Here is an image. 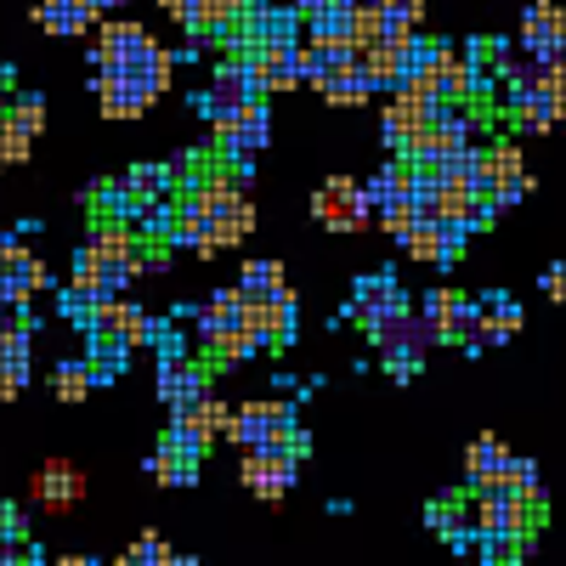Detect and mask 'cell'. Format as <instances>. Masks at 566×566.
Wrapping results in <instances>:
<instances>
[{"mask_svg": "<svg viewBox=\"0 0 566 566\" xmlns=\"http://www.w3.org/2000/svg\"><path fill=\"white\" fill-rule=\"evenodd\" d=\"M295 431V408L290 402H277V397H261V402H239V408H227V424H221V437H232L244 453L255 448H272Z\"/></svg>", "mask_w": 566, "mask_h": 566, "instance_id": "1", "label": "cell"}, {"mask_svg": "<svg viewBox=\"0 0 566 566\" xmlns=\"http://www.w3.org/2000/svg\"><path fill=\"white\" fill-rule=\"evenodd\" d=\"M170 69H176V57L148 34L136 52L97 63V80H125V85H136V91H148V97H165V91H170Z\"/></svg>", "mask_w": 566, "mask_h": 566, "instance_id": "2", "label": "cell"}, {"mask_svg": "<svg viewBox=\"0 0 566 566\" xmlns=\"http://www.w3.org/2000/svg\"><path fill=\"white\" fill-rule=\"evenodd\" d=\"M560 91L566 85H527L522 74H504V108L515 119V130H555L560 125Z\"/></svg>", "mask_w": 566, "mask_h": 566, "instance_id": "3", "label": "cell"}, {"mask_svg": "<svg viewBox=\"0 0 566 566\" xmlns=\"http://www.w3.org/2000/svg\"><path fill=\"white\" fill-rule=\"evenodd\" d=\"M312 216H317L328 232H363V227H368L363 181H352V176H328L317 193H312Z\"/></svg>", "mask_w": 566, "mask_h": 566, "instance_id": "4", "label": "cell"}, {"mask_svg": "<svg viewBox=\"0 0 566 566\" xmlns=\"http://www.w3.org/2000/svg\"><path fill=\"white\" fill-rule=\"evenodd\" d=\"M250 103H261V91H255V80H250L244 52H232V57L216 69L210 91H205V114H210V125H216V119H239Z\"/></svg>", "mask_w": 566, "mask_h": 566, "instance_id": "5", "label": "cell"}, {"mask_svg": "<svg viewBox=\"0 0 566 566\" xmlns=\"http://www.w3.org/2000/svg\"><path fill=\"white\" fill-rule=\"evenodd\" d=\"M29 499H34L40 510H52V515L80 510V499H85V470L69 464V459H45V464L34 470V482H29Z\"/></svg>", "mask_w": 566, "mask_h": 566, "instance_id": "6", "label": "cell"}, {"mask_svg": "<svg viewBox=\"0 0 566 566\" xmlns=\"http://www.w3.org/2000/svg\"><path fill=\"white\" fill-rule=\"evenodd\" d=\"M295 45H301V18L283 12V7H255L250 0L239 52H295Z\"/></svg>", "mask_w": 566, "mask_h": 566, "instance_id": "7", "label": "cell"}, {"mask_svg": "<svg viewBox=\"0 0 566 566\" xmlns=\"http://www.w3.org/2000/svg\"><path fill=\"white\" fill-rule=\"evenodd\" d=\"M244 488H250L255 499H266V504H277L283 493L295 488V459L283 453V442L244 453Z\"/></svg>", "mask_w": 566, "mask_h": 566, "instance_id": "8", "label": "cell"}, {"mask_svg": "<svg viewBox=\"0 0 566 566\" xmlns=\"http://www.w3.org/2000/svg\"><path fill=\"white\" fill-rule=\"evenodd\" d=\"M266 148V97L250 103L239 119H216V154L221 159H255Z\"/></svg>", "mask_w": 566, "mask_h": 566, "instance_id": "9", "label": "cell"}, {"mask_svg": "<svg viewBox=\"0 0 566 566\" xmlns=\"http://www.w3.org/2000/svg\"><path fill=\"white\" fill-rule=\"evenodd\" d=\"M244 328H250L261 346L290 340V328H295V290H290V283H283L277 295H255V301H244Z\"/></svg>", "mask_w": 566, "mask_h": 566, "instance_id": "10", "label": "cell"}, {"mask_svg": "<svg viewBox=\"0 0 566 566\" xmlns=\"http://www.w3.org/2000/svg\"><path fill=\"white\" fill-rule=\"evenodd\" d=\"M431 91H437V108L442 103H470V97H482V69L464 52H453V45H442V57L431 63Z\"/></svg>", "mask_w": 566, "mask_h": 566, "instance_id": "11", "label": "cell"}, {"mask_svg": "<svg viewBox=\"0 0 566 566\" xmlns=\"http://www.w3.org/2000/svg\"><path fill=\"white\" fill-rule=\"evenodd\" d=\"M522 45L533 57H560L566 45V12L560 0H533V12L522 18Z\"/></svg>", "mask_w": 566, "mask_h": 566, "instance_id": "12", "label": "cell"}, {"mask_svg": "<svg viewBox=\"0 0 566 566\" xmlns=\"http://www.w3.org/2000/svg\"><path fill=\"white\" fill-rule=\"evenodd\" d=\"M159 397H165L170 413H176V408H193L199 397H210V374L193 368L187 357H170V363L159 368Z\"/></svg>", "mask_w": 566, "mask_h": 566, "instance_id": "13", "label": "cell"}, {"mask_svg": "<svg viewBox=\"0 0 566 566\" xmlns=\"http://www.w3.org/2000/svg\"><path fill=\"white\" fill-rule=\"evenodd\" d=\"M402 290H397V277L391 272H374V277H357V290H352V317L368 328L374 317H386V312H402Z\"/></svg>", "mask_w": 566, "mask_h": 566, "instance_id": "14", "label": "cell"}, {"mask_svg": "<svg viewBox=\"0 0 566 566\" xmlns=\"http://www.w3.org/2000/svg\"><path fill=\"white\" fill-rule=\"evenodd\" d=\"M250 63V80L261 97H277V91H295L301 85V69H295V52H244Z\"/></svg>", "mask_w": 566, "mask_h": 566, "instance_id": "15", "label": "cell"}, {"mask_svg": "<svg viewBox=\"0 0 566 566\" xmlns=\"http://www.w3.org/2000/svg\"><path fill=\"white\" fill-rule=\"evenodd\" d=\"M45 283H52V277H45L40 255H29V250H12L7 266H0V295L18 301V306H29V295H40Z\"/></svg>", "mask_w": 566, "mask_h": 566, "instance_id": "16", "label": "cell"}, {"mask_svg": "<svg viewBox=\"0 0 566 566\" xmlns=\"http://www.w3.org/2000/svg\"><path fill=\"white\" fill-rule=\"evenodd\" d=\"M419 125H424V108H419V103H408V97H391V103H386V114H380V130H386V148H397V159L413 148Z\"/></svg>", "mask_w": 566, "mask_h": 566, "instance_id": "17", "label": "cell"}, {"mask_svg": "<svg viewBox=\"0 0 566 566\" xmlns=\"http://www.w3.org/2000/svg\"><path fill=\"white\" fill-rule=\"evenodd\" d=\"M408 199V159H391L386 170H374V181H363V205H368V221L380 216L386 205Z\"/></svg>", "mask_w": 566, "mask_h": 566, "instance_id": "18", "label": "cell"}, {"mask_svg": "<svg viewBox=\"0 0 566 566\" xmlns=\"http://www.w3.org/2000/svg\"><path fill=\"white\" fill-rule=\"evenodd\" d=\"M402 250H408L413 261H431V266H448V261L459 255V244L448 239L437 221H413V227H408V239H402Z\"/></svg>", "mask_w": 566, "mask_h": 566, "instance_id": "19", "label": "cell"}, {"mask_svg": "<svg viewBox=\"0 0 566 566\" xmlns=\"http://www.w3.org/2000/svg\"><path fill=\"white\" fill-rule=\"evenodd\" d=\"M504 470H510V448L499 437H476V442H470V453H464V482L470 488L488 482V476H504Z\"/></svg>", "mask_w": 566, "mask_h": 566, "instance_id": "20", "label": "cell"}, {"mask_svg": "<svg viewBox=\"0 0 566 566\" xmlns=\"http://www.w3.org/2000/svg\"><path fill=\"white\" fill-rule=\"evenodd\" d=\"M119 187H125L130 210H142V205H154V199H170V170L165 165H130V176Z\"/></svg>", "mask_w": 566, "mask_h": 566, "instance_id": "21", "label": "cell"}, {"mask_svg": "<svg viewBox=\"0 0 566 566\" xmlns=\"http://www.w3.org/2000/svg\"><path fill=\"white\" fill-rule=\"evenodd\" d=\"M34 23H40L45 34H85V29L97 23V18H91V12L80 7V0H40Z\"/></svg>", "mask_w": 566, "mask_h": 566, "instance_id": "22", "label": "cell"}, {"mask_svg": "<svg viewBox=\"0 0 566 566\" xmlns=\"http://www.w3.org/2000/svg\"><path fill=\"white\" fill-rule=\"evenodd\" d=\"M97 97H103V114L108 119H142L148 114V91H136V85H125V80H97Z\"/></svg>", "mask_w": 566, "mask_h": 566, "instance_id": "23", "label": "cell"}, {"mask_svg": "<svg viewBox=\"0 0 566 566\" xmlns=\"http://www.w3.org/2000/svg\"><path fill=\"white\" fill-rule=\"evenodd\" d=\"M312 40L317 45H352V0H335V7H323L317 18H306Z\"/></svg>", "mask_w": 566, "mask_h": 566, "instance_id": "24", "label": "cell"}, {"mask_svg": "<svg viewBox=\"0 0 566 566\" xmlns=\"http://www.w3.org/2000/svg\"><path fill=\"white\" fill-rule=\"evenodd\" d=\"M323 97H328V103H340V108L374 103V80H368V69H340L335 80L323 85Z\"/></svg>", "mask_w": 566, "mask_h": 566, "instance_id": "25", "label": "cell"}, {"mask_svg": "<svg viewBox=\"0 0 566 566\" xmlns=\"http://www.w3.org/2000/svg\"><path fill=\"white\" fill-rule=\"evenodd\" d=\"M482 328V306L476 301H464L459 290L448 295V306H442V340H470Z\"/></svg>", "mask_w": 566, "mask_h": 566, "instance_id": "26", "label": "cell"}, {"mask_svg": "<svg viewBox=\"0 0 566 566\" xmlns=\"http://www.w3.org/2000/svg\"><path fill=\"white\" fill-rule=\"evenodd\" d=\"M91 386H97V380H91V368H85L80 357H69V363L52 368V391H57V402H85Z\"/></svg>", "mask_w": 566, "mask_h": 566, "instance_id": "27", "label": "cell"}, {"mask_svg": "<svg viewBox=\"0 0 566 566\" xmlns=\"http://www.w3.org/2000/svg\"><path fill=\"white\" fill-rule=\"evenodd\" d=\"M277 290H283V266H277V261H250V266L239 272V295H244V301L277 295Z\"/></svg>", "mask_w": 566, "mask_h": 566, "instance_id": "28", "label": "cell"}, {"mask_svg": "<svg viewBox=\"0 0 566 566\" xmlns=\"http://www.w3.org/2000/svg\"><path fill=\"white\" fill-rule=\"evenodd\" d=\"M0 119H7L18 136H29V142H34V136L45 130V103H40V97H18V103L0 108Z\"/></svg>", "mask_w": 566, "mask_h": 566, "instance_id": "29", "label": "cell"}, {"mask_svg": "<svg viewBox=\"0 0 566 566\" xmlns=\"http://www.w3.org/2000/svg\"><path fill=\"white\" fill-rule=\"evenodd\" d=\"M148 476H154V482H165V488H193V482H199V464H193V459L154 453V459H148Z\"/></svg>", "mask_w": 566, "mask_h": 566, "instance_id": "30", "label": "cell"}, {"mask_svg": "<svg viewBox=\"0 0 566 566\" xmlns=\"http://www.w3.org/2000/svg\"><path fill=\"white\" fill-rule=\"evenodd\" d=\"M482 170H488L493 181H510V176H522L527 165H522V148L504 136V142H493V148H482Z\"/></svg>", "mask_w": 566, "mask_h": 566, "instance_id": "31", "label": "cell"}, {"mask_svg": "<svg viewBox=\"0 0 566 566\" xmlns=\"http://www.w3.org/2000/svg\"><path fill=\"white\" fill-rule=\"evenodd\" d=\"M136 221H142V232H148V239L170 244V232H176V205H170V199H154V205L136 210Z\"/></svg>", "mask_w": 566, "mask_h": 566, "instance_id": "32", "label": "cell"}, {"mask_svg": "<svg viewBox=\"0 0 566 566\" xmlns=\"http://www.w3.org/2000/svg\"><path fill=\"white\" fill-rule=\"evenodd\" d=\"M165 560H170V544H165L159 533H142L114 566H165Z\"/></svg>", "mask_w": 566, "mask_h": 566, "instance_id": "33", "label": "cell"}, {"mask_svg": "<svg viewBox=\"0 0 566 566\" xmlns=\"http://www.w3.org/2000/svg\"><path fill=\"white\" fill-rule=\"evenodd\" d=\"M210 346H216V352H221L227 363H244V357H255V352H261V340L250 335L244 323H239V328H227V335H216Z\"/></svg>", "mask_w": 566, "mask_h": 566, "instance_id": "34", "label": "cell"}, {"mask_svg": "<svg viewBox=\"0 0 566 566\" xmlns=\"http://www.w3.org/2000/svg\"><path fill=\"white\" fill-rule=\"evenodd\" d=\"M29 159V136H18L7 119H0V170H7V165H23Z\"/></svg>", "mask_w": 566, "mask_h": 566, "instance_id": "35", "label": "cell"}, {"mask_svg": "<svg viewBox=\"0 0 566 566\" xmlns=\"http://www.w3.org/2000/svg\"><path fill=\"white\" fill-rule=\"evenodd\" d=\"M57 312H63V317H74V323H85L91 312H97V295H91V290H80V283H74V290H63Z\"/></svg>", "mask_w": 566, "mask_h": 566, "instance_id": "36", "label": "cell"}, {"mask_svg": "<svg viewBox=\"0 0 566 566\" xmlns=\"http://www.w3.org/2000/svg\"><path fill=\"white\" fill-rule=\"evenodd\" d=\"M23 538H29V522H23V510L0 504V544H7V549H18Z\"/></svg>", "mask_w": 566, "mask_h": 566, "instance_id": "37", "label": "cell"}, {"mask_svg": "<svg viewBox=\"0 0 566 566\" xmlns=\"http://www.w3.org/2000/svg\"><path fill=\"white\" fill-rule=\"evenodd\" d=\"M424 522H431L437 533H453V527H459V504H453V499H437L431 510H424Z\"/></svg>", "mask_w": 566, "mask_h": 566, "instance_id": "38", "label": "cell"}, {"mask_svg": "<svg viewBox=\"0 0 566 566\" xmlns=\"http://www.w3.org/2000/svg\"><path fill=\"white\" fill-rule=\"evenodd\" d=\"M18 323H23V306H18V301H7V295H0V340H7V335H12Z\"/></svg>", "mask_w": 566, "mask_h": 566, "instance_id": "39", "label": "cell"}, {"mask_svg": "<svg viewBox=\"0 0 566 566\" xmlns=\"http://www.w3.org/2000/svg\"><path fill=\"white\" fill-rule=\"evenodd\" d=\"M91 272H97V255H91V244L74 255V283H80V290H91Z\"/></svg>", "mask_w": 566, "mask_h": 566, "instance_id": "40", "label": "cell"}, {"mask_svg": "<svg viewBox=\"0 0 566 566\" xmlns=\"http://www.w3.org/2000/svg\"><path fill=\"white\" fill-rule=\"evenodd\" d=\"M544 295H549V301H560V295H566V266H560V261L544 272Z\"/></svg>", "mask_w": 566, "mask_h": 566, "instance_id": "41", "label": "cell"}, {"mask_svg": "<svg viewBox=\"0 0 566 566\" xmlns=\"http://www.w3.org/2000/svg\"><path fill=\"white\" fill-rule=\"evenodd\" d=\"M323 7H335V0H295V7H290V12H295V18L306 23V18H317Z\"/></svg>", "mask_w": 566, "mask_h": 566, "instance_id": "42", "label": "cell"}, {"mask_svg": "<svg viewBox=\"0 0 566 566\" xmlns=\"http://www.w3.org/2000/svg\"><path fill=\"white\" fill-rule=\"evenodd\" d=\"M18 391H23V386H18V380H12V374H7V363H0V402H12V397H18Z\"/></svg>", "mask_w": 566, "mask_h": 566, "instance_id": "43", "label": "cell"}, {"mask_svg": "<svg viewBox=\"0 0 566 566\" xmlns=\"http://www.w3.org/2000/svg\"><path fill=\"white\" fill-rule=\"evenodd\" d=\"M159 7H165V12H170V18L187 29V0H159Z\"/></svg>", "mask_w": 566, "mask_h": 566, "instance_id": "44", "label": "cell"}, {"mask_svg": "<svg viewBox=\"0 0 566 566\" xmlns=\"http://www.w3.org/2000/svg\"><path fill=\"white\" fill-rule=\"evenodd\" d=\"M18 244H12V232H0V266H7V255H12Z\"/></svg>", "mask_w": 566, "mask_h": 566, "instance_id": "45", "label": "cell"}, {"mask_svg": "<svg viewBox=\"0 0 566 566\" xmlns=\"http://www.w3.org/2000/svg\"><path fill=\"white\" fill-rule=\"evenodd\" d=\"M0 566H18V555H12L7 544H0Z\"/></svg>", "mask_w": 566, "mask_h": 566, "instance_id": "46", "label": "cell"}]
</instances>
